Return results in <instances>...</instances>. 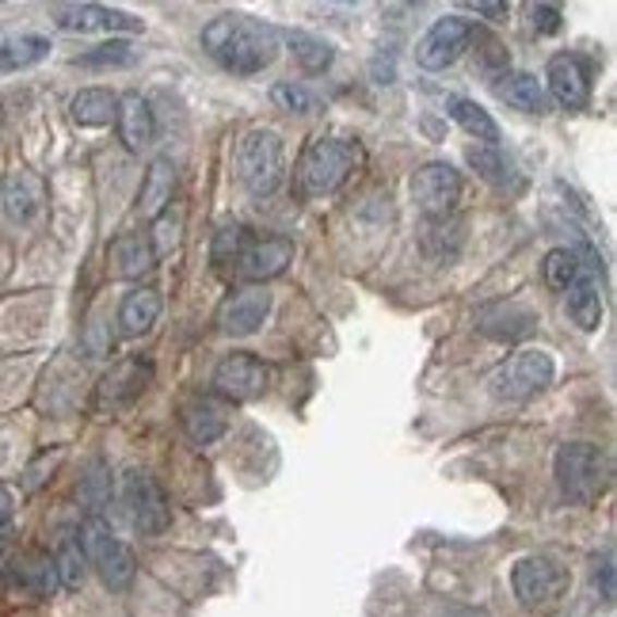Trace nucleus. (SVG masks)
Wrapping results in <instances>:
<instances>
[{
    "label": "nucleus",
    "instance_id": "nucleus-1",
    "mask_svg": "<svg viewBox=\"0 0 617 617\" xmlns=\"http://www.w3.org/2000/svg\"><path fill=\"white\" fill-rule=\"evenodd\" d=\"M203 46L221 69L237 76H256L279 53V31L252 15H218L206 23Z\"/></svg>",
    "mask_w": 617,
    "mask_h": 617
},
{
    "label": "nucleus",
    "instance_id": "nucleus-2",
    "mask_svg": "<svg viewBox=\"0 0 617 617\" xmlns=\"http://www.w3.org/2000/svg\"><path fill=\"white\" fill-rule=\"evenodd\" d=\"M362 165V149L354 142H339V137H316L308 142L302 153V165H298V183H302V195H331L347 183V176Z\"/></svg>",
    "mask_w": 617,
    "mask_h": 617
},
{
    "label": "nucleus",
    "instance_id": "nucleus-3",
    "mask_svg": "<svg viewBox=\"0 0 617 617\" xmlns=\"http://www.w3.org/2000/svg\"><path fill=\"white\" fill-rule=\"evenodd\" d=\"M553 473H557L565 496L580 499V504H595L606 488H610V458L591 443H565L553 458Z\"/></svg>",
    "mask_w": 617,
    "mask_h": 617
},
{
    "label": "nucleus",
    "instance_id": "nucleus-4",
    "mask_svg": "<svg viewBox=\"0 0 617 617\" xmlns=\"http://www.w3.org/2000/svg\"><path fill=\"white\" fill-rule=\"evenodd\" d=\"M76 542H81V549H84V560H88V565L99 572L104 588L126 591L130 583H134V576H137L134 553H130L126 545L111 534V527H107L104 519L84 522V527L76 530Z\"/></svg>",
    "mask_w": 617,
    "mask_h": 617
},
{
    "label": "nucleus",
    "instance_id": "nucleus-5",
    "mask_svg": "<svg viewBox=\"0 0 617 617\" xmlns=\"http://www.w3.org/2000/svg\"><path fill=\"white\" fill-rule=\"evenodd\" d=\"M553 382V354L542 351V347H530V351H519L488 377V389L496 400H507V404H522L534 392H542L545 385Z\"/></svg>",
    "mask_w": 617,
    "mask_h": 617
},
{
    "label": "nucleus",
    "instance_id": "nucleus-6",
    "mask_svg": "<svg viewBox=\"0 0 617 617\" xmlns=\"http://www.w3.org/2000/svg\"><path fill=\"white\" fill-rule=\"evenodd\" d=\"M237 176L252 195H271L282 183V137L275 130H252L237 145Z\"/></svg>",
    "mask_w": 617,
    "mask_h": 617
},
{
    "label": "nucleus",
    "instance_id": "nucleus-7",
    "mask_svg": "<svg viewBox=\"0 0 617 617\" xmlns=\"http://www.w3.org/2000/svg\"><path fill=\"white\" fill-rule=\"evenodd\" d=\"M511 588L527 610H545L568 591V572L553 557H522L511 572Z\"/></svg>",
    "mask_w": 617,
    "mask_h": 617
},
{
    "label": "nucleus",
    "instance_id": "nucleus-8",
    "mask_svg": "<svg viewBox=\"0 0 617 617\" xmlns=\"http://www.w3.org/2000/svg\"><path fill=\"white\" fill-rule=\"evenodd\" d=\"M122 504H126V515L142 534H165L168 522H172V511H168V499L160 492V484L153 481L145 469H126L122 473Z\"/></svg>",
    "mask_w": 617,
    "mask_h": 617
},
{
    "label": "nucleus",
    "instance_id": "nucleus-9",
    "mask_svg": "<svg viewBox=\"0 0 617 617\" xmlns=\"http://www.w3.org/2000/svg\"><path fill=\"white\" fill-rule=\"evenodd\" d=\"M473 38H476L473 23L461 20V15H443V20L431 23V31L420 38V46H415V61H420V69L438 73V69L453 65V61L473 46Z\"/></svg>",
    "mask_w": 617,
    "mask_h": 617
},
{
    "label": "nucleus",
    "instance_id": "nucleus-10",
    "mask_svg": "<svg viewBox=\"0 0 617 617\" xmlns=\"http://www.w3.org/2000/svg\"><path fill=\"white\" fill-rule=\"evenodd\" d=\"M412 198L431 221H446L461 198V176L446 160H431L412 176Z\"/></svg>",
    "mask_w": 617,
    "mask_h": 617
},
{
    "label": "nucleus",
    "instance_id": "nucleus-11",
    "mask_svg": "<svg viewBox=\"0 0 617 617\" xmlns=\"http://www.w3.org/2000/svg\"><path fill=\"white\" fill-rule=\"evenodd\" d=\"M545 81H549L553 99L568 111H583L591 104V69L580 53H553Z\"/></svg>",
    "mask_w": 617,
    "mask_h": 617
},
{
    "label": "nucleus",
    "instance_id": "nucleus-12",
    "mask_svg": "<svg viewBox=\"0 0 617 617\" xmlns=\"http://www.w3.org/2000/svg\"><path fill=\"white\" fill-rule=\"evenodd\" d=\"M214 389L226 400H256L267 389V366L256 354H226L214 370Z\"/></svg>",
    "mask_w": 617,
    "mask_h": 617
},
{
    "label": "nucleus",
    "instance_id": "nucleus-13",
    "mask_svg": "<svg viewBox=\"0 0 617 617\" xmlns=\"http://www.w3.org/2000/svg\"><path fill=\"white\" fill-rule=\"evenodd\" d=\"M53 20H58L61 31H81V35H92V31L137 35V31H142V20H134L130 12H119V8H104V4H58L53 8Z\"/></svg>",
    "mask_w": 617,
    "mask_h": 617
},
{
    "label": "nucleus",
    "instance_id": "nucleus-14",
    "mask_svg": "<svg viewBox=\"0 0 617 617\" xmlns=\"http://www.w3.org/2000/svg\"><path fill=\"white\" fill-rule=\"evenodd\" d=\"M267 313H271V294H267L264 287H244L226 298V305H221L218 313V324L229 336H252V331H259V324L267 320Z\"/></svg>",
    "mask_w": 617,
    "mask_h": 617
},
{
    "label": "nucleus",
    "instance_id": "nucleus-15",
    "mask_svg": "<svg viewBox=\"0 0 617 617\" xmlns=\"http://www.w3.org/2000/svg\"><path fill=\"white\" fill-rule=\"evenodd\" d=\"M290 264H294V244L287 237H264V241H252L244 249V256L237 259V271L249 282H267L279 279Z\"/></svg>",
    "mask_w": 617,
    "mask_h": 617
},
{
    "label": "nucleus",
    "instance_id": "nucleus-16",
    "mask_svg": "<svg viewBox=\"0 0 617 617\" xmlns=\"http://www.w3.org/2000/svg\"><path fill=\"white\" fill-rule=\"evenodd\" d=\"M114 122H119V137L130 153H142L157 142V119H153V104L137 92H126L114 107Z\"/></svg>",
    "mask_w": 617,
    "mask_h": 617
},
{
    "label": "nucleus",
    "instance_id": "nucleus-17",
    "mask_svg": "<svg viewBox=\"0 0 617 617\" xmlns=\"http://www.w3.org/2000/svg\"><path fill=\"white\" fill-rule=\"evenodd\" d=\"M598 264H595V252H588V267L580 271V279L565 290L568 298V316L580 324L583 331H595L603 324V294H598V279H595Z\"/></svg>",
    "mask_w": 617,
    "mask_h": 617
},
{
    "label": "nucleus",
    "instance_id": "nucleus-18",
    "mask_svg": "<svg viewBox=\"0 0 617 617\" xmlns=\"http://www.w3.org/2000/svg\"><path fill=\"white\" fill-rule=\"evenodd\" d=\"M183 431H187L195 443H218L229 427V408L214 397H191L187 404L180 408Z\"/></svg>",
    "mask_w": 617,
    "mask_h": 617
},
{
    "label": "nucleus",
    "instance_id": "nucleus-19",
    "mask_svg": "<svg viewBox=\"0 0 617 617\" xmlns=\"http://www.w3.org/2000/svg\"><path fill=\"white\" fill-rule=\"evenodd\" d=\"M107 264H111V275H119V279H142L145 271H153L157 256H153L149 249V237L122 233L119 241L107 249Z\"/></svg>",
    "mask_w": 617,
    "mask_h": 617
},
{
    "label": "nucleus",
    "instance_id": "nucleus-20",
    "mask_svg": "<svg viewBox=\"0 0 617 617\" xmlns=\"http://www.w3.org/2000/svg\"><path fill=\"white\" fill-rule=\"evenodd\" d=\"M145 382H149V366H142V362H122L114 374L104 377V385H99V408H122L130 404L134 397H142Z\"/></svg>",
    "mask_w": 617,
    "mask_h": 617
},
{
    "label": "nucleus",
    "instance_id": "nucleus-21",
    "mask_svg": "<svg viewBox=\"0 0 617 617\" xmlns=\"http://www.w3.org/2000/svg\"><path fill=\"white\" fill-rule=\"evenodd\" d=\"M172 191H176V165L168 157H157L142 183V210L149 218H160L168 210V203H172Z\"/></svg>",
    "mask_w": 617,
    "mask_h": 617
},
{
    "label": "nucleus",
    "instance_id": "nucleus-22",
    "mask_svg": "<svg viewBox=\"0 0 617 617\" xmlns=\"http://www.w3.org/2000/svg\"><path fill=\"white\" fill-rule=\"evenodd\" d=\"M38 206H43V183L27 172H15L4 183V214L12 221H20V226H27L38 214Z\"/></svg>",
    "mask_w": 617,
    "mask_h": 617
},
{
    "label": "nucleus",
    "instance_id": "nucleus-23",
    "mask_svg": "<svg viewBox=\"0 0 617 617\" xmlns=\"http://www.w3.org/2000/svg\"><path fill=\"white\" fill-rule=\"evenodd\" d=\"M160 316V294L157 290H130L119 305V324L126 336H142L157 324Z\"/></svg>",
    "mask_w": 617,
    "mask_h": 617
},
{
    "label": "nucleus",
    "instance_id": "nucleus-24",
    "mask_svg": "<svg viewBox=\"0 0 617 617\" xmlns=\"http://www.w3.org/2000/svg\"><path fill=\"white\" fill-rule=\"evenodd\" d=\"M496 96L527 114L545 111V92H542V84H537V76H530V73H504L496 81Z\"/></svg>",
    "mask_w": 617,
    "mask_h": 617
},
{
    "label": "nucleus",
    "instance_id": "nucleus-25",
    "mask_svg": "<svg viewBox=\"0 0 617 617\" xmlns=\"http://www.w3.org/2000/svg\"><path fill=\"white\" fill-rule=\"evenodd\" d=\"M50 53V38L43 35H15L0 43V73H15V69H31Z\"/></svg>",
    "mask_w": 617,
    "mask_h": 617
},
{
    "label": "nucleus",
    "instance_id": "nucleus-26",
    "mask_svg": "<svg viewBox=\"0 0 617 617\" xmlns=\"http://www.w3.org/2000/svg\"><path fill=\"white\" fill-rule=\"evenodd\" d=\"M114 107H119V99H114L111 92L84 88V92H76V96H73L69 114H73L76 126H107V122L114 119Z\"/></svg>",
    "mask_w": 617,
    "mask_h": 617
},
{
    "label": "nucleus",
    "instance_id": "nucleus-27",
    "mask_svg": "<svg viewBox=\"0 0 617 617\" xmlns=\"http://www.w3.org/2000/svg\"><path fill=\"white\" fill-rule=\"evenodd\" d=\"M450 119L458 122V126L465 130L469 137H476V142H484L488 149H496L499 126H496V119H492V114L484 111L481 104H473V99H450Z\"/></svg>",
    "mask_w": 617,
    "mask_h": 617
},
{
    "label": "nucleus",
    "instance_id": "nucleus-28",
    "mask_svg": "<svg viewBox=\"0 0 617 617\" xmlns=\"http://www.w3.org/2000/svg\"><path fill=\"white\" fill-rule=\"evenodd\" d=\"M465 160L484 176V180L496 183V187H519V183H522L519 172H515V165L499 149H488V145H481V149H476V145H473V149L465 153Z\"/></svg>",
    "mask_w": 617,
    "mask_h": 617
},
{
    "label": "nucleus",
    "instance_id": "nucleus-29",
    "mask_svg": "<svg viewBox=\"0 0 617 617\" xmlns=\"http://www.w3.org/2000/svg\"><path fill=\"white\" fill-rule=\"evenodd\" d=\"M15 583H20V588H27L31 595H38V598L53 595V588H58L53 560L43 557V553H31V557H23L20 565H15Z\"/></svg>",
    "mask_w": 617,
    "mask_h": 617
},
{
    "label": "nucleus",
    "instance_id": "nucleus-30",
    "mask_svg": "<svg viewBox=\"0 0 617 617\" xmlns=\"http://www.w3.org/2000/svg\"><path fill=\"white\" fill-rule=\"evenodd\" d=\"M53 572H58V583L69 591L84 588V572H88V560H84V549L76 542V534H65L58 545V557H53Z\"/></svg>",
    "mask_w": 617,
    "mask_h": 617
},
{
    "label": "nucleus",
    "instance_id": "nucleus-31",
    "mask_svg": "<svg viewBox=\"0 0 617 617\" xmlns=\"http://www.w3.org/2000/svg\"><path fill=\"white\" fill-rule=\"evenodd\" d=\"M287 43L305 73H324V69L331 65V58H336L331 43H324V38H316V35H305V31H290Z\"/></svg>",
    "mask_w": 617,
    "mask_h": 617
},
{
    "label": "nucleus",
    "instance_id": "nucleus-32",
    "mask_svg": "<svg viewBox=\"0 0 617 617\" xmlns=\"http://www.w3.org/2000/svg\"><path fill=\"white\" fill-rule=\"evenodd\" d=\"M580 271H583V264H580V256H576L572 249H553L549 256H545V264H542L545 287L557 290V294H565V290L580 279Z\"/></svg>",
    "mask_w": 617,
    "mask_h": 617
},
{
    "label": "nucleus",
    "instance_id": "nucleus-33",
    "mask_svg": "<svg viewBox=\"0 0 617 617\" xmlns=\"http://www.w3.org/2000/svg\"><path fill=\"white\" fill-rule=\"evenodd\" d=\"M249 244H252L249 229H244L241 221H229V226H221L218 233H214V249H210L214 264H218V267H237V259L244 256V249H249Z\"/></svg>",
    "mask_w": 617,
    "mask_h": 617
},
{
    "label": "nucleus",
    "instance_id": "nucleus-34",
    "mask_svg": "<svg viewBox=\"0 0 617 617\" xmlns=\"http://www.w3.org/2000/svg\"><path fill=\"white\" fill-rule=\"evenodd\" d=\"M137 61V50L122 38H111V43L96 46V50L81 53L73 65H84V69H130Z\"/></svg>",
    "mask_w": 617,
    "mask_h": 617
},
{
    "label": "nucleus",
    "instance_id": "nucleus-35",
    "mask_svg": "<svg viewBox=\"0 0 617 617\" xmlns=\"http://www.w3.org/2000/svg\"><path fill=\"white\" fill-rule=\"evenodd\" d=\"M81 499L92 511V519H99V511H104L107 499H111V473H107L104 461H92L88 465V476L81 481Z\"/></svg>",
    "mask_w": 617,
    "mask_h": 617
},
{
    "label": "nucleus",
    "instance_id": "nucleus-36",
    "mask_svg": "<svg viewBox=\"0 0 617 617\" xmlns=\"http://www.w3.org/2000/svg\"><path fill=\"white\" fill-rule=\"evenodd\" d=\"M180 229H183V218L180 214H172V210H165L160 218H153V256H168V252L180 244Z\"/></svg>",
    "mask_w": 617,
    "mask_h": 617
},
{
    "label": "nucleus",
    "instance_id": "nucleus-37",
    "mask_svg": "<svg viewBox=\"0 0 617 617\" xmlns=\"http://www.w3.org/2000/svg\"><path fill=\"white\" fill-rule=\"evenodd\" d=\"M271 99L282 107V111H294V114H313L316 111V96H313V92H305L302 84H294V81L275 84Z\"/></svg>",
    "mask_w": 617,
    "mask_h": 617
},
{
    "label": "nucleus",
    "instance_id": "nucleus-38",
    "mask_svg": "<svg viewBox=\"0 0 617 617\" xmlns=\"http://www.w3.org/2000/svg\"><path fill=\"white\" fill-rule=\"evenodd\" d=\"M530 15H534L537 35H557L560 31V8L557 4H534L530 8Z\"/></svg>",
    "mask_w": 617,
    "mask_h": 617
},
{
    "label": "nucleus",
    "instance_id": "nucleus-39",
    "mask_svg": "<svg viewBox=\"0 0 617 617\" xmlns=\"http://www.w3.org/2000/svg\"><path fill=\"white\" fill-rule=\"evenodd\" d=\"M595 588H603V598L614 603V553H603V565L595 560Z\"/></svg>",
    "mask_w": 617,
    "mask_h": 617
},
{
    "label": "nucleus",
    "instance_id": "nucleus-40",
    "mask_svg": "<svg viewBox=\"0 0 617 617\" xmlns=\"http://www.w3.org/2000/svg\"><path fill=\"white\" fill-rule=\"evenodd\" d=\"M469 8H473V12L476 15H488V20H507V8L504 4H469Z\"/></svg>",
    "mask_w": 617,
    "mask_h": 617
},
{
    "label": "nucleus",
    "instance_id": "nucleus-41",
    "mask_svg": "<svg viewBox=\"0 0 617 617\" xmlns=\"http://www.w3.org/2000/svg\"><path fill=\"white\" fill-rule=\"evenodd\" d=\"M8 519H12V492L0 484V530L8 527Z\"/></svg>",
    "mask_w": 617,
    "mask_h": 617
}]
</instances>
